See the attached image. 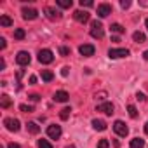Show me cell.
I'll list each match as a JSON object with an SVG mask.
<instances>
[{
    "label": "cell",
    "instance_id": "9a60e30c",
    "mask_svg": "<svg viewBox=\"0 0 148 148\" xmlns=\"http://www.w3.org/2000/svg\"><path fill=\"white\" fill-rule=\"evenodd\" d=\"M92 127H94L96 131H105V129H106V122H105V120L94 119V120H92Z\"/></svg>",
    "mask_w": 148,
    "mask_h": 148
},
{
    "label": "cell",
    "instance_id": "277c9868",
    "mask_svg": "<svg viewBox=\"0 0 148 148\" xmlns=\"http://www.w3.org/2000/svg\"><path fill=\"white\" fill-rule=\"evenodd\" d=\"M30 61H32L30 52H26V51H19V52H18V56H16V63H18L19 66H26V64H30Z\"/></svg>",
    "mask_w": 148,
    "mask_h": 148
},
{
    "label": "cell",
    "instance_id": "f1b7e54d",
    "mask_svg": "<svg viewBox=\"0 0 148 148\" xmlns=\"http://www.w3.org/2000/svg\"><path fill=\"white\" fill-rule=\"evenodd\" d=\"M92 4H94L92 0H80V5L82 7H92Z\"/></svg>",
    "mask_w": 148,
    "mask_h": 148
},
{
    "label": "cell",
    "instance_id": "60d3db41",
    "mask_svg": "<svg viewBox=\"0 0 148 148\" xmlns=\"http://www.w3.org/2000/svg\"><path fill=\"white\" fill-rule=\"evenodd\" d=\"M4 68H5V61L2 59V61H0V70H4Z\"/></svg>",
    "mask_w": 148,
    "mask_h": 148
},
{
    "label": "cell",
    "instance_id": "d590c367",
    "mask_svg": "<svg viewBox=\"0 0 148 148\" xmlns=\"http://www.w3.org/2000/svg\"><path fill=\"white\" fill-rule=\"evenodd\" d=\"M30 99L35 103V101H38V99H40V96H38V94H30Z\"/></svg>",
    "mask_w": 148,
    "mask_h": 148
},
{
    "label": "cell",
    "instance_id": "d6986e66",
    "mask_svg": "<svg viewBox=\"0 0 148 148\" xmlns=\"http://www.w3.org/2000/svg\"><path fill=\"white\" fill-rule=\"evenodd\" d=\"M26 129H28L32 134H38V132H40V127H38L35 122H28V124H26Z\"/></svg>",
    "mask_w": 148,
    "mask_h": 148
},
{
    "label": "cell",
    "instance_id": "ee69618b",
    "mask_svg": "<svg viewBox=\"0 0 148 148\" xmlns=\"http://www.w3.org/2000/svg\"><path fill=\"white\" fill-rule=\"evenodd\" d=\"M66 148H75V146H66Z\"/></svg>",
    "mask_w": 148,
    "mask_h": 148
},
{
    "label": "cell",
    "instance_id": "484cf974",
    "mask_svg": "<svg viewBox=\"0 0 148 148\" xmlns=\"http://www.w3.org/2000/svg\"><path fill=\"white\" fill-rule=\"evenodd\" d=\"M127 112H129V117H131V119H136V117H138V110H136L134 105H129V106H127Z\"/></svg>",
    "mask_w": 148,
    "mask_h": 148
},
{
    "label": "cell",
    "instance_id": "8d00e7d4",
    "mask_svg": "<svg viewBox=\"0 0 148 148\" xmlns=\"http://www.w3.org/2000/svg\"><path fill=\"white\" fill-rule=\"evenodd\" d=\"M136 98H138L139 101H145V99H146V96H145L143 92H138V94H136Z\"/></svg>",
    "mask_w": 148,
    "mask_h": 148
},
{
    "label": "cell",
    "instance_id": "9c48e42d",
    "mask_svg": "<svg viewBox=\"0 0 148 148\" xmlns=\"http://www.w3.org/2000/svg\"><path fill=\"white\" fill-rule=\"evenodd\" d=\"M21 14H23V19H28V21H32V19H37V16H38V11L37 9H28V7H25L23 11H21Z\"/></svg>",
    "mask_w": 148,
    "mask_h": 148
},
{
    "label": "cell",
    "instance_id": "f35d334b",
    "mask_svg": "<svg viewBox=\"0 0 148 148\" xmlns=\"http://www.w3.org/2000/svg\"><path fill=\"white\" fill-rule=\"evenodd\" d=\"M139 5H143V7H148V0H139Z\"/></svg>",
    "mask_w": 148,
    "mask_h": 148
},
{
    "label": "cell",
    "instance_id": "7402d4cb",
    "mask_svg": "<svg viewBox=\"0 0 148 148\" xmlns=\"http://www.w3.org/2000/svg\"><path fill=\"white\" fill-rule=\"evenodd\" d=\"M0 25L2 26H12V19L4 14V16H0Z\"/></svg>",
    "mask_w": 148,
    "mask_h": 148
},
{
    "label": "cell",
    "instance_id": "6da1fadb",
    "mask_svg": "<svg viewBox=\"0 0 148 148\" xmlns=\"http://www.w3.org/2000/svg\"><path fill=\"white\" fill-rule=\"evenodd\" d=\"M91 35L94 37V38H103V35H105V28H103V25H101V21H92L91 23Z\"/></svg>",
    "mask_w": 148,
    "mask_h": 148
},
{
    "label": "cell",
    "instance_id": "f546056e",
    "mask_svg": "<svg viewBox=\"0 0 148 148\" xmlns=\"http://www.w3.org/2000/svg\"><path fill=\"white\" fill-rule=\"evenodd\" d=\"M59 52H61V56H68L70 54V47H59Z\"/></svg>",
    "mask_w": 148,
    "mask_h": 148
},
{
    "label": "cell",
    "instance_id": "8fae6325",
    "mask_svg": "<svg viewBox=\"0 0 148 148\" xmlns=\"http://www.w3.org/2000/svg\"><path fill=\"white\" fill-rule=\"evenodd\" d=\"M45 16L49 18V19H52V21H56V19H59L61 18V12L58 11V9H54V7H45Z\"/></svg>",
    "mask_w": 148,
    "mask_h": 148
},
{
    "label": "cell",
    "instance_id": "d4e9b609",
    "mask_svg": "<svg viewBox=\"0 0 148 148\" xmlns=\"http://www.w3.org/2000/svg\"><path fill=\"white\" fill-rule=\"evenodd\" d=\"M25 30L23 28H18V30H14V38H18V40H23L25 38Z\"/></svg>",
    "mask_w": 148,
    "mask_h": 148
},
{
    "label": "cell",
    "instance_id": "7a4b0ae2",
    "mask_svg": "<svg viewBox=\"0 0 148 148\" xmlns=\"http://www.w3.org/2000/svg\"><path fill=\"white\" fill-rule=\"evenodd\" d=\"M38 61H40L42 64H49V63H52V61H54V54H52V51H49V49H42V51H38Z\"/></svg>",
    "mask_w": 148,
    "mask_h": 148
},
{
    "label": "cell",
    "instance_id": "ffe728a7",
    "mask_svg": "<svg viewBox=\"0 0 148 148\" xmlns=\"http://www.w3.org/2000/svg\"><path fill=\"white\" fill-rule=\"evenodd\" d=\"M56 4H58L59 7H63V9H70V7L73 5L71 0H56Z\"/></svg>",
    "mask_w": 148,
    "mask_h": 148
},
{
    "label": "cell",
    "instance_id": "1f68e13d",
    "mask_svg": "<svg viewBox=\"0 0 148 148\" xmlns=\"http://www.w3.org/2000/svg\"><path fill=\"white\" fill-rule=\"evenodd\" d=\"M120 7L127 9V7H131V2H129V0H120Z\"/></svg>",
    "mask_w": 148,
    "mask_h": 148
},
{
    "label": "cell",
    "instance_id": "7c38bea8",
    "mask_svg": "<svg viewBox=\"0 0 148 148\" xmlns=\"http://www.w3.org/2000/svg\"><path fill=\"white\" fill-rule=\"evenodd\" d=\"M96 110H98V112H103V113H106V115H112L113 110H115V106H113V103H103V105H98Z\"/></svg>",
    "mask_w": 148,
    "mask_h": 148
},
{
    "label": "cell",
    "instance_id": "e0dca14e",
    "mask_svg": "<svg viewBox=\"0 0 148 148\" xmlns=\"http://www.w3.org/2000/svg\"><path fill=\"white\" fill-rule=\"evenodd\" d=\"M132 38H134V42H138V44L146 42V37H145V33H141V32H134V33H132Z\"/></svg>",
    "mask_w": 148,
    "mask_h": 148
},
{
    "label": "cell",
    "instance_id": "7bdbcfd3",
    "mask_svg": "<svg viewBox=\"0 0 148 148\" xmlns=\"http://www.w3.org/2000/svg\"><path fill=\"white\" fill-rule=\"evenodd\" d=\"M145 132H146V134H148V122H146V124H145Z\"/></svg>",
    "mask_w": 148,
    "mask_h": 148
},
{
    "label": "cell",
    "instance_id": "f6af8a7d",
    "mask_svg": "<svg viewBox=\"0 0 148 148\" xmlns=\"http://www.w3.org/2000/svg\"><path fill=\"white\" fill-rule=\"evenodd\" d=\"M146 28H148V19H146Z\"/></svg>",
    "mask_w": 148,
    "mask_h": 148
},
{
    "label": "cell",
    "instance_id": "44dd1931",
    "mask_svg": "<svg viewBox=\"0 0 148 148\" xmlns=\"http://www.w3.org/2000/svg\"><path fill=\"white\" fill-rule=\"evenodd\" d=\"M70 113H71V108H68V106H66V108H63V110L59 112V119H61V120H68Z\"/></svg>",
    "mask_w": 148,
    "mask_h": 148
},
{
    "label": "cell",
    "instance_id": "ac0fdd59",
    "mask_svg": "<svg viewBox=\"0 0 148 148\" xmlns=\"http://www.w3.org/2000/svg\"><path fill=\"white\" fill-rule=\"evenodd\" d=\"M11 105H12V101H11V98L7 94H4L2 98H0V106H2V108H9Z\"/></svg>",
    "mask_w": 148,
    "mask_h": 148
},
{
    "label": "cell",
    "instance_id": "4316f807",
    "mask_svg": "<svg viewBox=\"0 0 148 148\" xmlns=\"http://www.w3.org/2000/svg\"><path fill=\"white\" fill-rule=\"evenodd\" d=\"M38 148H52V145L47 139H38Z\"/></svg>",
    "mask_w": 148,
    "mask_h": 148
},
{
    "label": "cell",
    "instance_id": "5b68a950",
    "mask_svg": "<svg viewBox=\"0 0 148 148\" xmlns=\"http://www.w3.org/2000/svg\"><path fill=\"white\" fill-rule=\"evenodd\" d=\"M4 125H5V127H7V131H11V132H18V131H19V127H21L19 120H18V119H12V117L5 119V120H4Z\"/></svg>",
    "mask_w": 148,
    "mask_h": 148
},
{
    "label": "cell",
    "instance_id": "74e56055",
    "mask_svg": "<svg viewBox=\"0 0 148 148\" xmlns=\"http://www.w3.org/2000/svg\"><path fill=\"white\" fill-rule=\"evenodd\" d=\"M7 148H21V146H19L18 143H9V145H7Z\"/></svg>",
    "mask_w": 148,
    "mask_h": 148
},
{
    "label": "cell",
    "instance_id": "52a82bcc",
    "mask_svg": "<svg viewBox=\"0 0 148 148\" xmlns=\"http://www.w3.org/2000/svg\"><path fill=\"white\" fill-rule=\"evenodd\" d=\"M94 45L92 44H84V45H80L79 47V52L84 56V58H91V56H94Z\"/></svg>",
    "mask_w": 148,
    "mask_h": 148
},
{
    "label": "cell",
    "instance_id": "836d02e7",
    "mask_svg": "<svg viewBox=\"0 0 148 148\" xmlns=\"http://www.w3.org/2000/svg\"><path fill=\"white\" fill-rule=\"evenodd\" d=\"M68 73H70V68H68V66H64V68L61 70V75H63V77H68Z\"/></svg>",
    "mask_w": 148,
    "mask_h": 148
},
{
    "label": "cell",
    "instance_id": "d6a6232c",
    "mask_svg": "<svg viewBox=\"0 0 148 148\" xmlns=\"http://www.w3.org/2000/svg\"><path fill=\"white\" fill-rule=\"evenodd\" d=\"M106 98V92L101 91V92H96V99H105Z\"/></svg>",
    "mask_w": 148,
    "mask_h": 148
},
{
    "label": "cell",
    "instance_id": "4dcf8cb0",
    "mask_svg": "<svg viewBox=\"0 0 148 148\" xmlns=\"http://www.w3.org/2000/svg\"><path fill=\"white\" fill-rule=\"evenodd\" d=\"M110 145H108V139H101L99 143H98V148H108Z\"/></svg>",
    "mask_w": 148,
    "mask_h": 148
},
{
    "label": "cell",
    "instance_id": "5bb4252c",
    "mask_svg": "<svg viewBox=\"0 0 148 148\" xmlns=\"http://www.w3.org/2000/svg\"><path fill=\"white\" fill-rule=\"evenodd\" d=\"M68 92L66 91H58L56 94H54V101H58V103H66L68 101Z\"/></svg>",
    "mask_w": 148,
    "mask_h": 148
},
{
    "label": "cell",
    "instance_id": "4fadbf2b",
    "mask_svg": "<svg viewBox=\"0 0 148 148\" xmlns=\"http://www.w3.org/2000/svg\"><path fill=\"white\" fill-rule=\"evenodd\" d=\"M73 18L79 23H86V21H89V12L87 11H75L73 12Z\"/></svg>",
    "mask_w": 148,
    "mask_h": 148
},
{
    "label": "cell",
    "instance_id": "ab89813d",
    "mask_svg": "<svg viewBox=\"0 0 148 148\" xmlns=\"http://www.w3.org/2000/svg\"><path fill=\"white\" fill-rule=\"evenodd\" d=\"M35 82H37V77H35V75H32V77H30V84H35Z\"/></svg>",
    "mask_w": 148,
    "mask_h": 148
},
{
    "label": "cell",
    "instance_id": "e575fe53",
    "mask_svg": "<svg viewBox=\"0 0 148 148\" xmlns=\"http://www.w3.org/2000/svg\"><path fill=\"white\" fill-rule=\"evenodd\" d=\"M7 47V42H5V38L2 37V38H0V49H5Z\"/></svg>",
    "mask_w": 148,
    "mask_h": 148
},
{
    "label": "cell",
    "instance_id": "3957f363",
    "mask_svg": "<svg viewBox=\"0 0 148 148\" xmlns=\"http://www.w3.org/2000/svg\"><path fill=\"white\" fill-rule=\"evenodd\" d=\"M113 131H115L119 136H122V138H125V136L129 134V127H127L122 120H115V122H113Z\"/></svg>",
    "mask_w": 148,
    "mask_h": 148
},
{
    "label": "cell",
    "instance_id": "83f0119b",
    "mask_svg": "<svg viewBox=\"0 0 148 148\" xmlns=\"http://www.w3.org/2000/svg\"><path fill=\"white\" fill-rule=\"evenodd\" d=\"M19 110H21V112H25V113H30V112H33V106H30V105H21V106H19Z\"/></svg>",
    "mask_w": 148,
    "mask_h": 148
},
{
    "label": "cell",
    "instance_id": "b9f144b4",
    "mask_svg": "<svg viewBox=\"0 0 148 148\" xmlns=\"http://www.w3.org/2000/svg\"><path fill=\"white\" fill-rule=\"evenodd\" d=\"M143 58H145V59L148 61V51H145V52H143Z\"/></svg>",
    "mask_w": 148,
    "mask_h": 148
},
{
    "label": "cell",
    "instance_id": "ba28073f",
    "mask_svg": "<svg viewBox=\"0 0 148 148\" xmlns=\"http://www.w3.org/2000/svg\"><path fill=\"white\" fill-rule=\"evenodd\" d=\"M47 136H49L51 139H59V136H61V127L56 125V124L49 125V127H47Z\"/></svg>",
    "mask_w": 148,
    "mask_h": 148
},
{
    "label": "cell",
    "instance_id": "30bf717a",
    "mask_svg": "<svg viewBox=\"0 0 148 148\" xmlns=\"http://www.w3.org/2000/svg\"><path fill=\"white\" fill-rule=\"evenodd\" d=\"M112 14V5L110 4H99L98 5V16L99 18H106Z\"/></svg>",
    "mask_w": 148,
    "mask_h": 148
},
{
    "label": "cell",
    "instance_id": "2e32d148",
    "mask_svg": "<svg viewBox=\"0 0 148 148\" xmlns=\"http://www.w3.org/2000/svg\"><path fill=\"white\" fill-rule=\"evenodd\" d=\"M131 148H145V139H143V138H134V139H131Z\"/></svg>",
    "mask_w": 148,
    "mask_h": 148
},
{
    "label": "cell",
    "instance_id": "603a6c76",
    "mask_svg": "<svg viewBox=\"0 0 148 148\" xmlns=\"http://www.w3.org/2000/svg\"><path fill=\"white\" fill-rule=\"evenodd\" d=\"M42 79H44L45 82H51V80L54 79V73L49 71V70H44V71H42Z\"/></svg>",
    "mask_w": 148,
    "mask_h": 148
},
{
    "label": "cell",
    "instance_id": "cb8c5ba5",
    "mask_svg": "<svg viewBox=\"0 0 148 148\" xmlns=\"http://www.w3.org/2000/svg\"><path fill=\"white\" fill-rule=\"evenodd\" d=\"M110 28H112V32H113V33H124V32H125V30H124V26H122V25H119V23H113Z\"/></svg>",
    "mask_w": 148,
    "mask_h": 148
},
{
    "label": "cell",
    "instance_id": "8992f818",
    "mask_svg": "<svg viewBox=\"0 0 148 148\" xmlns=\"http://www.w3.org/2000/svg\"><path fill=\"white\" fill-rule=\"evenodd\" d=\"M108 56L112 59H119V58H127L129 56V49H110Z\"/></svg>",
    "mask_w": 148,
    "mask_h": 148
}]
</instances>
